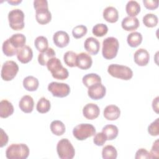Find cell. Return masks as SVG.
<instances>
[{"instance_id":"6da1fadb","label":"cell","mask_w":159,"mask_h":159,"mask_svg":"<svg viewBox=\"0 0 159 159\" xmlns=\"http://www.w3.org/2000/svg\"><path fill=\"white\" fill-rule=\"evenodd\" d=\"M34 7L35 9V19L38 23L44 25L50 22L52 14L48 10L47 1L35 0Z\"/></svg>"},{"instance_id":"7a4b0ae2","label":"cell","mask_w":159,"mask_h":159,"mask_svg":"<svg viewBox=\"0 0 159 159\" xmlns=\"http://www.w3.org/2000/svg\"><path fill=\"white\" fill-rule=\"evenodd\" d=\"M47 67L52 76L55 79L63 80L68 77L69 73L68 70L63 66L61 61L55 57L52 58L47 62Z\"/></svg>"},{"instance_id":"3957f363","label":"cell","mask_w":159,"mask_h":159,"mask_svg":"<svg viewBox=\"0 0 159 159\" xmlns=\"http://www.w3.org/2000/svg\"><path fill=\"white\" fill-rule=\"evenodd\" d=\"M29 148L25 143H12L6 149L8 159H25L29 157Z\"/></svg>"},{"instance_id":"277c9868","label":"cell","mask_w":159,"mask_h":159,"mask_svg":"<svg viewBox=\"0 0 159 159\" xmlns=\"http://www.w3.org/2000/svg\"><path fill=\"white\" fill-rule=\"evenodd\" d=\"M119 47L118 40L113 37L106 38L102 42V54L104 58L111 60L117 55Z\"/></svg>"},{"instance_id":"5b68a950","label":"cell","mask_w":159,"mask_h":159,"mask_svg":"<svg viewBox=\"0 0 159 159\" xmlns=\"http://www.w3.org/2000/svg\"><path fill=\"white\" fill-rule=\"evenodd\" d=\"M107 72L111 76L124 80H129L133 76V71L129 67L118 64L109 65Z\"/></svg>"},{"instance_id":"8992f818","label":"cell","mask_w":159,"mask_h":159,"mask_svg":"<svg viewBox=\"0 0 159 159\" xmlns=\"http://www.w3.org/2000/svg\"><path fill=\"white\" fill-rule=\"evenodd\" d=\"M57 152L61 159H72L75 155V150L71 143L67 139H61L57 145Z\"/></svg>"},{"instance_id":"52a82bcc","label":"cell","mask_w":159,"mask_h":159,"mask_svg":"<svg viewBox=\"0 0 159 159\" xmlns=\"http://www.w3.org/2000/svg\"><path fill=\"white\" fill-rule=\"evenodd\" d=\"M10 27L14 30H19L24 27V14L19 9L11 10L8 14Z\"/></svg>"},{"instance_id":"ba28073f","label":"cell","mask_w":159,"mask_h":159,"mask_svg":"<svg viewBox=\"0 0 159 159\" xmlns=\"http://www.w3.org/2000/svg\"><path fill=\"white\" fill-rule=\"evenodd\" d=\"M96 134L95 127L91 124H80L73 130L74 137L78 140H84Z\"/></svg>"},{"instance_id":"9c48e42d","label":"cell","mask_w":159,"mask_h":159,"mask_svg":"<svg viewBox=\"0 0 159 159\" xmlns=\"http://www.w3.org/2000/svg\"><path fill=\"white\" fill-rule=\"evenodd\" d=\"M19 71V66L16 62L12 60H8L5 61L1 68V76L4 81L12 80Z\"/></svg>"},{"instance_id":"30bf717a","label":"cell","mask_w":159,"mask_h":159,"mask_svg":"<svg viewBox=\"0 0 159 159\" xmlns=\"http://www.w3.org/2000/svg\"><path fill=\"white\" fill-rule=\"evenodd\" d=\"M48 90L50 91L55 97L64 98L70 93V88L68 84L64 83L51 82L48 85Z\"/></svg>"},{"instance_id":"8fae6325","label":"cell","mask_w":159,"mask_h":159,"mask_svg":"<svg viewBox=\"0 0 159 159\" xmlns=\"http://www.w3.org/2000/svg\"><path fill=\"white\" fill-rule=\"evenodd\" d=\"M106 93V87L101 83L94 84L88 88V94L90 98L94 100L101 99L104 97Z\"/></svg>"},{"instance_id":"7c38bea8","label":"cell","mask_w":159,"mask_h":159,"mask_svg":"<svg viewBox=\"0 0 159 159\" xmlns=\"http://www.w3.org/2000/svg\"><path fill=\"white\" fill-rule=\"evenodd\" d=\"M135 63L140 66H146L150 60V55L148 51L145 48H139L135 53L134 55Z\"/></svg>"},{"instance_id":"4fadbf2b","label":"cell","mask_w":159,"mask_h":159,"mask_svg":"<svg viewBox=\"0 0 159 159\" xmlns=\"http://www.w3.org/2000/svg\"><path fill=\"white\" fill-rule=\"evenodd\" d=\"M100 113V109L98 106L94 103H88L86 104L83 109V114L88 119L93 120L97 118Z\"/></svg>"},{"instance_id":"5bb4252c","label":"cell","mask_w":159,"mask_h":159,"mask_svg":"<svg viewBox=\"0 0 159 159\" xmlns=\"http://www.w3.org/2000/svg\"><path fill=\"white\" fill-rule=\"evenodd\" d=\"M53 40L55 45L60 48H63L69 43L70 37L68 34L63 30L56 32L53 36Z\"/></svg>"},{"instance_id":"9a60e30c","label":"cell","mask_w":159,"mask_h":159,"mask_svg":"<svg viewBox=\"0 0 159 159\" xmlns=\"http://www.w3.org/2000/svg\"><path fill=\"white\" fill-rule=\"evenodd\" d=\"M92 63V58L89 54L85 52L77 54L76 66L79 68L81 70H88L91 66Z\"/></svg>"},{"instance_id":"2e32d148","label":"cell","mask_w":159,"mask_h":159,"mask_svg":"<svg viewBox=\"0 0 159 159\" xmlns=\"http://www.w3.org/2000/svg\"><path fill=\"white\" fill-rule=\"evenodd\" d=\"M16 55L20 62L22 63H27L31 61L33 57V52L29 46L25 45L17 50Z\"/></svg>"},{"instance_id":"e0dca14e","label":"cell","mask_w":159,"mask_h":159,"mask_svg":"<svg viewBox=\"0 0 159 159\" xmlns=\"http://www.w3.org/2000/svg\"><path fill=\"white\" fill-rule=\"evenodd\" d=\"M85 50L91 55H96L100 48V43L96 38L90 37L87 38L84 43Z\"/></svg>"},{"instance_id":"ac0fdd59","label":"cell","mask_w":159,"mask_h":159,"mask_svg":"<svg viewBox=\"0 0 159 159\" xmlns=\"http://www.w3.org/2000/svg\"><path fill=\"white\" fill-rule=\"evenodd\" d=\"M34 101L29 95H25L21 98L19 102L20 109L25 113H30L34 109Z\"/></svg>"},{"instance_id":"d6986e66","label":"cell","mask_w":159,"mask_h":159,"mask_svg":"<svg viewBox=\"0 0 159 159\" xmlns=\"http://www.w3.org/2000/svg\"><path fill=\"white\" fill-rule=\"evenodd\" d=\"M139 20L136 17H125L121 22L122 29L126 31L135 30L139 27Z\"/></svg>"},{"instance_id":"ffe728a7","label":"cell","mask_w":159,"mask_h":159,"mask_svg":"<svg viewBox=\"0 0 159 159\" xmlns=\"http://www.w3.org/2000/svg\"><path fill=\"white\" fill-rule=\"evenodd\" d=\"M120 114V110L116 105H108L104 109V116L109 120H115L117 119Z\"/></svg>"},{"instance_id":"44dd1931","label":"cell","mask_w":159,"mask_h":159,"mask_svg":"<svg viewBox=\"0 0 159 159\" xmlns=\"http://www.w3.org/2000/svg\"><path fill=\"white\" fill-rule=\"evenodd\" d=\"M103 18L108 22H116L119 19V13L116 8L113 6H108L104 9L102 12Z\"/></svg>"},{"instance_id":"7402d4cb","label":"cell","mask_w":159,"mask_h":159,"mask_svg":"<svg viewBox=\"0 0 159 159\" xmlns=\"http://www.w3.org/2000/svg\"><path fill=\"white\" fill-rule=\"evenodd\" d=\"M14 112V106L11 102L6 99H3L0 102V117L7 118Z\"/></svg>"},{"instance_id":"603a6c76","label":"cell","mask_w":159,"mask_h":159,"mask_svg":"<svg viewBox=\"0 0 159 159\" xmlns=\"http://www.w3.org/2000/svg\"><path fill=\"white\" fill-rule=\"evenodd\" d=\"M9 40L12 45L17 50L25 46L26 42L25 36L20 33L13 34L10 38H9Z\"/></svg>"},{"instance_id":"cb8c5ba5","label":"cell","mask_w":159,"mask_h":159,"mask_svg":"<svg viewBox=\"0 0 159 159\" xmlns=\"http://www.w3.org/2000/svg\"><path fill=\"white\" fill-rule=\"evenodd\" d=\"M55 57V52L52 48H48L45 51L40 52L38 56V62L42 66L47 65V62Z\"/></svg>"},{"instance_id":"d4e9b609","label":"cell","mask_w":159,"mask_h":159,"mask_svg":"<svg viewBox=\"0 0 159 159\" xmlns=\"http://www.w3.org/2000/svg\"><path fill=\"white\" fill-rule=\"evenodd\" d=\"M39 82L37 78L33 76H28L23 80L24 88L29 91H35L39 87Z\"/></svg>"},{"instance_id":"484cf974","label":"cell","mask_w":159,"mask_h":159,"mask_svg":"<svg viewBox=\"0 0 159 159\" xmlns=\"http://www.w3.org/2000/svg\"><path fill=\"white\" fill-rule=\"evenodd\" d=\"M102 132L104 134L107 138V140H112L117 137L119 133V130L116 125L112 124H108L105 125L102 128Z\"/></svg>"},{"instance_id":"4316f807","label":"cell","mask_w":159,"mask_h":159,"mask_svg":"<svg viewBox=\"0 0 159 159\" xmlns=\"http://www.w3.org/2000/svg\"><path fill=\"white\" fill-rule=\"evenodd\" d=\"M126 12L130 17H135L140 11V6L136 1H129L125 6Z\"/></svg>"},{"instance_id":"83f0119b","label":"cell","mask_w":159,"mask_h":159,"mask_svg":"<svg viewBox=\"0 0 159 159\" xmlns=\"http://www.w3.org/2000/svg\"><path fill=\"white\" fill-rule=\"evenodd\" d=\"M82 82L83 84L88 88L94 84L101 83V78L96 73H89L83 77Z\"/></svg>"},{"instance_id":"f1b7e54d","label":"cell","mask_w":159,"mask_h":159,"mask_svg":"<svg viewBox=\"0 0 159 159\" xmlns=\"http://www.w3.org/2000/svg\"><path fill=\"white\" fill-rule=\"evenodd\" d=\"M127 42L131 47H137L142 42V35L140 32H133L128 35Z\"/></svg>"},{"instance_id":"f546056e","label":"cell","mask_w":159,"mask_h":159,"mask_svg":"<svg viewBox=\"0 0 159 159\" xmlns=\"http://www.w3.org/2000/svg\"><path fill=\"white\" fill-rule=\"evenodd\" d=\"M50 127L52 132L57 136L61 135L65 132V124L58 120H53L50 124Z\"/></svg>"},{"instance_id":"4dcf8cb0","label":"cell","mask_w":159,"mask_h":159,"mask_svg":"<svg viewBox=\"0 0 159 159\" xmlns=\"http://www.w3.org/2000/svg\"><path fill=\"white\" fill-rule=\"evenodd\" d=\"M117 152L116 148L111 145L105 146L102 150V157L104 159H116Z\"/></svg>"},{"instance_id":"1f68e13d","label":"cell","mask_w":159,"mask_h":159,"mask_svg":"<svg viewBox=\"0 0 159 159\" xmlns=\"http://www.w3.org/2000/svg\"><path fill=\"white\" fill-rule=\"evenodd\" d=\"M50 107L51 104L50 101L44 97L40 98V99L37 102L36 106L37 111L42 114H44L48 112L50 109Z\"/></svg>"},{"instance_id":"d6a6232c","label":"cell","mask_w":159,"mask_h":159,"mask_svg":"<svg viewBox=\"0 0 159 159\" xmlns=\"http://www.w3.org/2000/svg\"><path fill=\"white\" fill-rule=\"evenodd\" d=\"M76 57L77 54L73 51L66 52L63 56L65 63L70 67L76 66Z\"/></svg>"},{"instance_id":"836d02e7","label":"cell","mask_w":159,"mask_h":159,"mask_svg":"<svg viewBox=\"0 0 159 159\" xmlns=\"http://www.w3.org/2000/svg\"><path fill=\"white\" fill-rule=\"evenodd\" d=\"M158 22V17L154 14L148 13L143 17V23L147 27H155L157 25Z\"/></svg>"},{"instance_id":"e575fe53","label":"cell","mask_w":159,"mask_h":159,"mask_svg":"<svg viewBox=\"0 0 159 159\" xmlns=\"http://www.w3.org/2000/svg\"><path fill=\"white\" fill-rule=\"evenodd\" d=\"M34 45L38 51L42 52L48 48V40L44 36H39L35 39Z\"/></svg>"},{"instance_id":"d590c367","label":"cell","mask_w":159,"mask_h":159,"mask_svg":"<svg viewBox=\"0 0 159 159\" xmlns=\"http://www.w3.org/2000/svg\"><path fill=\"white\" fill-rule=\"evenodd\" d=\"M2 50L5 55L7 57H12L17 54V50L14 48L10 43L9 39H6L2 43Z\"/></svg>"},{"instance_id":"8d00e7d4","label":"cell","mask_w":159,"mask_h":159,"mask_svg":"<svg viewBox=\"0 0 159 159\" xmlns=\"http://www.w3.org/2000/svg\"><path fill=\"white\" fill-rule=\"evenodd\" d=\"M108 31V27L105 24H96L92 29V32L93 35L96 37H101L105 35Z\"/></svg>"},{"instance_id":"74e56055","label":"cell","mask_w":159,"mask_h":159,"mask_svg":"<svg viewBox=\"0 0 159 159\" xmlns=\"http://www.w3.org/2000/svg\"><path fill=\"white\" fill-rule=\"evenodd\" d=\"M87 31L88 29L85 25H79L73 29L72 34L75 39H80L86 34Z\"/></svg>"},{"instance_id":"f35d334b","label":"cell","mask_w":159,"mask_h":159,"mask_svg":"<svg viewBox=\"0 0 159 159\" xmlns=\"http://www.w3.org/2000/svg\"><path fill=\"white\" fill-rule=\"evenodd\" d=\"M159 118H157L152 122L148 127V132L152 136H158L159 135Z\"/></svg>"},{"instance_id":"ab89813d","label":"cell","mask_w":159,"mask_h":159,"mask_svg":"<svg viewBox=\"0 0 159 159\" xmlns=\"http://www.w3.org/2000/svg\"><path fill=\"white\" fill-rule=\"evenodd\" d=\"M106 140L107 138L104 134L102 132L95 134L93 139V142L97 146H102Z\"/></svg>"},{"instance_id":"60d3db41","label":"cell","mask_w":159,"mask_h":159,"mask_svg":"<svg viewBox=\"0 0 159 159\" xmlns=\"http://www.w3.org/2000/svg\"><path fill=\"white\" fill-rule=\"evenodd\" d=\"M150 158H158L159 157V141L158 139L156 140L152 147L151 151L150 152Z\"/></svg>"},{"instance_id":"b9f144b4","label":"cell","mask_w":159,"mask_h":159,"mask_svg":"<svg viewBox=\"0 0 159 159\" xmlns=\"http://www.w3.org/2000/svg\"><path fill=\"white\" fill-rule=\"evenodd\" d=\"M135 159H141V158H150V152H148L145 148H140L135 153Z\"/></svg>"},{"instance_id":"7bdbcfd3","label":"cell","mask_w":159,"mask_h":159,"mask_svg":"<svg viewBox=\"0 0 159 159\" xmlns=\"http://www.w3.org/2000/svg\"><path fill=\"white\" fill-rule=\"evenodd\" d=\"M145 7L150 10H154L158 7V1L153 0H143Z\"/></svg>"},{"instance_id":"ee69618b","label":"cell","mask_w":159,"mask_h":159,"mask_svg":"<svg viewBox=\"0 0 159 159\" xmlns=\"http://www.w3.org/2000/svg\"><path fill=\"white\" fill-rule=\"evenodd\" d=\"M8 142V136L2 129H1L0 135V147H3Z\"/></svg>"},{"instance_id":"f6af8a7d","label":"cell","mask_w":159,"mask_h":159,"mask_svg":"<svg viewBox=\"0 0 159 159\" xmlns=\"http://www.w3.org/2000/svg\"><path fill=\"white\" fill-rule=\"evenodd\" d=\"M158 96L156 97L152 101V107L153 111L157 113H158Z\"/></svg>"},{"instance_id":"bcb514c9","label":"cell","mask_w":159,"mask_h":159,"mask_svg":"<svg viewBox=\"0 0 159 159\" xmlns=\"http://www.w3.org/2000/svg\"><path fill=\"white\" fill-rule=\"evenodd\" d=\"M21 2H22L21 0H15V1L14 0H10V1H7L8 3H9V4L13 5V6L17 5V4H19V3H20Z\"/></svg>"}]
</instances>
